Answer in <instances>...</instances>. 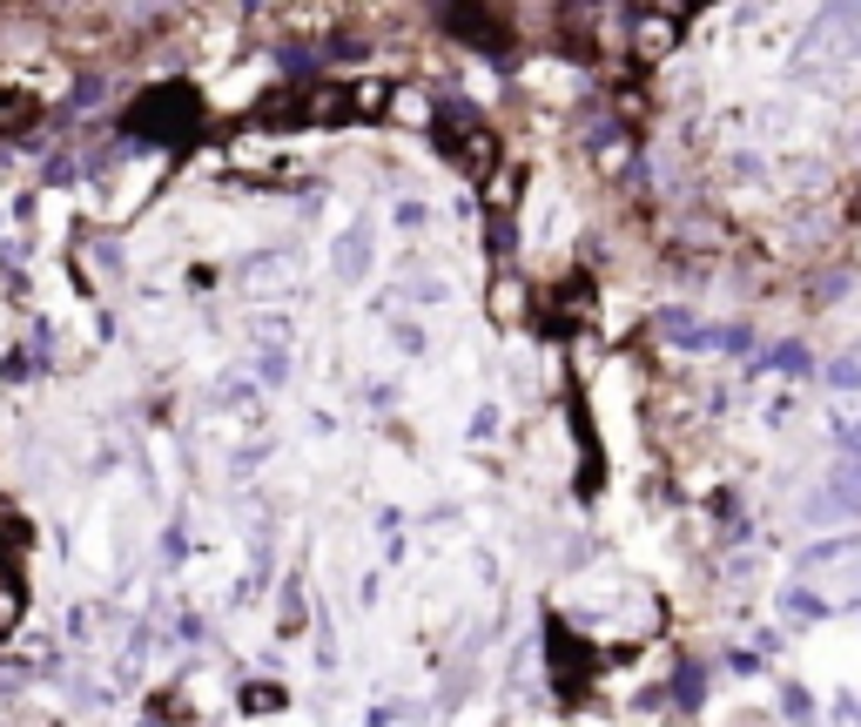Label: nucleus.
Here are the masks:
<instances>
[{"label":"nucleus","mask_w":861,"mask_h":727,"mask_svg":"<svg viewBox=\"0 0 861 727\" xmlns=\"http://www.w3.org/2000/svg\"><path fill=\"white\" fill-rule=\"evenodd\" d=\"M834 499H841L848 512H861V465H841V471H834Z\"/></svg>","instance_id":"f257e3e1"},{"label":"nucleus","mask_w":861,"mask_h":727,"mask_svg":"<svg viewBox=\"0 0 861 727\" xmlns=\"http://www.w3.org/2000/svg\"><path fill=\"white\" fill-rule=\"evenodd\" d=\"M774 364H781V371H808V351H801V344H781V351H774Z\"/></svg>","instance_id":"f03ea898"}]
</instances>
